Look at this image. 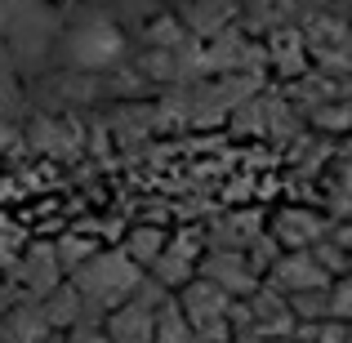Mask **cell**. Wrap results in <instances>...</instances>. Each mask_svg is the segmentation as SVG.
Segmentation results:
<instances>
[{"label":"cell","mask_w":352,"mask_h":343,"mask_svg":"<svg viewBox=\"0 0 352 343\" xmlns=\"http://www.w3.org/2000/svg\"><path fill=\"white\" fill-rule=\"evenodd\" d=\"M67 343H112L103 335V330H89V326H76V330H67V335H63Z\"/></svg>","instance_id":"19"},{"label":"cell","mask_w":352,"mask_h":343,"mask_svg":"<svg viewBox=\"0 0 352 343\" xmlns=\"http://www.w3.org/2000/svg\"><path fill=\"white\" fill-rule=\"evenodd\" d=\"M348 335H352V330L339 326V321H321V326H317V339H312V343H348Z\"/></svg>","instance_id":"17"},{"label":"cell","mask_w":352,"mask_h":343,"mask_svg":"<svg viewBox=\"0 0 352 343\" xmlns=\"http://www.w3.org/2000/svg\"><path fill=\"white\" fill-rule=\"evenodd\" d=\"M330 321L352 326V276L339 281V285H330Z\"/></svg>","instance_id":"16"},{"label":"cell","mask_w":352,"mask_h":343,"mask_svg":"<svg viewBox=\"0 0 352 343\" xmlns=\"http://www.w3.org/2000/svg\"><path fill=\"white\" fill-rule=\"evenodd\" d=\"M103 335L112 343H152L156 339V312H143V308H134V303H125V308H116L112 317H107Z\"/></svg>","instance_id":"5"},{"label":"cell","mask_w":352,"mask_h":343,"mask_svg":"<svg viewBox=\"0 0 352 343\" xmlns=\"http://www.w3.org/2000/svg\"><path fill=\"white\" fill-rule=\"evenodd\" d=\"M281 343H299V339H281Z\"/></svg>","instance_id":"22"},{"label":"cell","mask_w":352,"mask_h":343,"mask_svg":"<svg viewBox=\"0 0 352 343\" xmlns=\"http://www.w3.org/2000/svg\"><path fill=\"white\" fill-rule=\"evenodd\" d=\"M45 343H67V339H63V335H50V339H45Z\"/></svg>","instance_id":"21"},{"label":"cell","mask_w":352,"mask_h":343,"mask_svg":"<svg viewBox=\"0 0 352 343\" xmlns=\"http://www.w3.org/2000/svg\"><path fill=\"white\" fill-rule=\"evenodd\" d=\"M197 245H201V236L197 232H188V236H179L170 245V254H179V258H188V263H197Z\"/></svg>","instance_id":"18"},{"label":"cell","mask_w":352,"mask_h":343,"mask_svg":"<svg viewBox=\"0 0 352 343\" xmlns=\"http://www.w3.org/2000/svg\"><path fill=\"white\" fill-rule=\"evenodd\" d=\"M50 335H54V330H50V321H45L41 303H36V308H18L14 317H9V326H5L9 343H45Z\"/></svg>","instance_id":"8"},{"label":"cell","mask_w":352,"mask_h":343,"mask_svg":"<svg viewBox=\"0 0 352 343\" xmlns=\"http://www.w3.org/2000/svg\"><path fill=\"white\" fill-rule=\"evenodd\" d=\"M308 254H312V263H317L326 276H339V272H348V254L335 245V241H317V245H312Z\"/></svg>","instance_id":"15"},{"label":"cell","mask_w":352,"mask_h":343,"mask_svg":"<svg viewBox=\"0 0 352 343\" xmlns=\"http://www.w3.org/2000/svg\"><path fill=\"white\" fill-rule=\"evenodd\" d=\"M267 236H272L285 254H294V250H312L317 241H326V223L312 219V214H303V210H290V214L276 219V228L267 232Z\"/></svg>","instance_id":"4"},{"label":"cell","mask_w":352,"mask_h":343,"mask_svg":"<svg viewBox=\"0 0 352 343\" xmlns=\"http://www.w3.org/2000/svg\"><path fill=\"white\" fill-rule=\"evenodd\" d=\"M197 276H201V281H210V285H219L232 303L250 299V294L263 285L254 272H250L245 254H232V250H210V254L197 263Z\"/></svg>","instance_id":"2"},{"label":"cell","mask_w":352,"mask_h":343,"mask_svg":"<svg viewBox=\"0 0 352 343\" xmlns=\"http://www.w3.org/2000/svg\"><path fill=\"white\" fill-rule=\"evenodd\" d=\"M152 343H197V335H192V326L183 321V308L179 299H170L161 312H156V339Z\"/></svg>","instance_id":"10"},{"label":"cell","mask_w":352,"mask_h":343,"mask_svg":"<svg viewBox=\"0 0 352 343\" xmlns=\"http://www.w3.org/2000/svg\"><path fill=\"white\" fill-rule=\"evenodd\" d=\"M348 343H352V335H348Z\"/></svg>","instance_id":"23"},{"label":"cell","mask_w":352,"mask_h":343,"mask_svg":"<svg viewBox=\"0 0 352 343\" xmlns=\"http://www.w3.org/2000/svg\"><path fill=\"white\" fill-rule=\"evenodd\" d=\"M138 281H143V267H134L120 250H98L85 267L72 272L67 285L80 294V303H94V308H103L112 317L116 308H125L134 299Z\"/></svg>","instance_id":"1"},{"label":"cell","mask_w":352,"mask_h":343,"mask_svg":"<svg viewBox=\"0 0 352 343\" xmlns=\"http://www.w3.org/2000/svg\"><path fill=\"white\" fill-rule=\"evenodd\" d=\"M263 285H272L276 294H312V290H330L335 285V276H326L317 263H312V254L308 250H294V254H281L276 258V267L267 272V281Z\"/></svg>","instance_id":"3"},{"label":"cell","mask_w":352,"mask_h":343,"mask_svg":"<svg viewBox=\"0 0 352 343\" xmlns=\"http://www.w3.org/2000/svg\"><path fill=\"white\" fill-rule=\"evenodd\" d=\"M120 254H125L134 267H152L156 258L165 254V236H161V228H134V232L125 236V245H120Z\"/></svg>","instance_id":"7"},{"label":"cell","mask_w":352,"mask_h":343,"mask_svg":"<svg viewBox=\"0 0 352 343\" xmlns=\"http://www.w3.org/2000/svg\"><path fill=\"white\" fill-rule=\"evenodd\" d=\"M41 312L50 321V330H76L80 326V294L72 285H58L41 299Z\"/></svg>","instance_id":"6"},{"label":"cell","mask_w":352,"mask_h":343,"mask_svg":"<svg viewBox=\"0 0 352 343\" xmlns=\"http://www.w3.org/2000/svg\"><path fill=\"white\" fill-rule=\"evenodd\" d=\"M94 254H98V245H94V241H85V236H63V241H58V250H54L58 267H67V272L85 267Z\"/></svg>","instance_id":"13"},{"label":"cell","mask_w":352,"mask_h":343,"mask_svg":"<svg viewBox=\"0 0 352 343\" xmlns=\"http://www.w3.org/2000/svg\"><path fill=\"white\" fill-rule=\"evenodd\" d=\"M285 308H290V317L303 321V326H321V321H330V290L290 294V299H285Z\"/></svg>","instance_id":"11"},{"label":"cell","mask_w":352,"mask_h":343,"mask_svg":"<svg viewBox=\"0 0 352 343\" xmlns=\"http://www.w3.org/2000/svg\"><path fill=\"white\" fill-rule=\"evenodd\" d=\"M147 276H152L161 290L174 294V290H183L188 281H197V263H188V258H179V254H170V250H165V254L147 267Z\"/></svg>","instance_id":"9"},{"label":"cell","mask_w":352,"mask_h":343,"mask_svg":"<svg viewBox=\"0 0 352 343\" xmlns=\"http://www.w3.org/2000/svg\"><path fill=\"white\" fill-rule=\"evenodd\" d=\"M281 254H285V250L276 245L267 232H258V236L245 245V263H250V272H254V276H267V272L276 267V258H281Z\"/></svg>","instance_id":"12"},{"label":"cell","mask_w":352,"mask_h":343,"mask_svg":"<svg viewBox=\"0 0 352 343\" xmlns=\"http://www.w3.org/2000/svg\"><path fill=\"white\" fill-rule=\"evenodd\" d=\"M232 343H263V339H258L254 330H241V335H232Z\"/></svg>","instance_id":"20"},{"label":"cell","mask_w":352,"mask_h":343,"mask_svg":"<svg viewBox=\"0 0 352 343\" xmlns=\"http://www.w3.org/2000/svg\"><path fill=\"white\" fill-rule=\"evenodd\" d=\"M245 303H250V317H254V326H258V321H272V317H281V312H285V294H276L272 285H258V290L250 294Z\"/></svg>","instance_id":"14"}]
</instances>
